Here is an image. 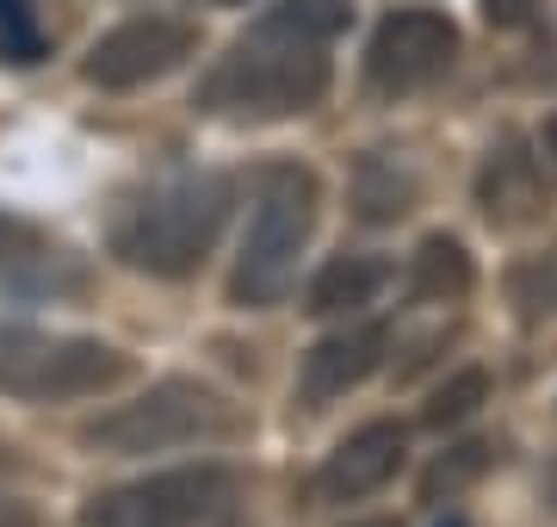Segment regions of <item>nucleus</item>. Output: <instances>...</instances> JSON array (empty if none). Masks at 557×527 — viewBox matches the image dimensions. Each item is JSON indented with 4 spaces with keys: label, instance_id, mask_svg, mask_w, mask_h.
I'll return each instance as SVG.
<instances>
[{
    "label": "nucleus",
    "instance_id": "6ab92c4d",
    "mask_svg": "<svg viewBox=\"0 0 557 527\" xmlns=\"http://www.w3.org/2000/svg\"><path fill=\"white\" fill-rule=\"evenodd\" d=\"M520 305H527V310H557V248L539 267L520 273Z\"/></svg>",
    "mask_w": 557,
    "mask_h": 527
},
{
    "label": "nucleus",
    "instance_id": "20e7f679",
    "mask_svg": "<svg viewBox=\"0 0 557 527\" xmlns=\"http://www.w3.org/2000/svg\"><path fill=\"white\" fill-rule=\"evenodd\" d=\"M81 527H242V485L230 466L156 471L94 497Z\"/></svg>",
    "mask_w": 557,
    "mask_h": 527
},
{
    "label": "nucleus",
    "instance_id": "a878e982",
    "mask_svg": "<svg viewBox=\"0 0 557 527\" xmlns=\"http://www.w3.org/2000/svg\"><path fill=\"white\" fill-rule=\"evenodd\" d=\"M205 7H248V0H205Z\"/></svg>",
    "mask_w": 557,
    "mask_h": 527
},
{
    "label": "nucleus",
    "instance_id": "dca6fc26",
    "mask_svg": "<svg viewBox=\"0 0 557 527\" xmlns=\"http://www.w3.org/2000/svg\"><path fill=\"white\" fill-rule=\"evenodd\" d=\"M483 404H490V372H483V366H465V372H453V379L428 397L421 428H458V422H471Z\"/></svg>",
    "mask_w": 557,
    "mask_h": 527
},
{
    "label": "nucleus",
    "instance_id": "f3484780",
    "mask_svg": "<svg viewBox=\"0 0 557 527\" xmlns=\"http://www.w3.org/2000/svg\"><path fill=\"white\" fill-rule=\"evenodd\" d=\"M44 57V32L32 20L25 0H0V62H38Z\"/></svg>",
    "mask_w": 557,
    "mask_h": 527
},
{
    "label": "nucleus",
    "instance_id": "9b49d317",
    "mask_svg": "<svg viewBox=\"0 0 557 527\" xmlns=\"http://www.w3.org/2000/svg\"><path fill=\"white\" fill-rule=\"evenodd\" d=\"M478 205H483L490 223H533L539 218L545 186H539V162L520 143L490 149V162H483V174H478Z\"/></svg>",
    "mask_w": 557,
    "mask_h": 527
},
{
    "label": "nucleus",
    "instance_id": "39448f33",
    "mask_svg": "<svg viewBox=\"0 0 557 527\" xmlns=\"http://www.w3.org/2000/svg\"><path fill=\"white\" fill-rule=\"evenodd\" d=\"M223 428V404L199 379H161L143 397L106 409L81 428V441L94 453H119V459H137V453H168V446H186L199 434H218Z\"/></svg>",
    "mask_w": 557,
    "mask_h": 527
},
{
    "label": "nucleus",
    "instance_id": "4be33fe9",
    "mask_svg": "<svg viewBox=\"0 0 557 527\" xmlns=\"http://www.w3.org/2000/svg\"><path fill=\"white\" fill-rule=\"evenodd\" d=\"M0 527H38V515L25 503H13V497H0Z\"/></svg>",
    "mask_w": 557,
    "mask_h": 527
},
{
    "label": "nucleus",
    "instance_id": "f257e3e1",
    "mask_svg": "<svg viewBox=\"0 0 557 527\" xmlns=\"http://www.w3.org/2000/svg\"><path fill=\"white\" fill-rule=\"evenodd\" d=\"M329 44L304 38L292 25H278L273 13L230 50V57L205 75L199 106L223 112V119H292L329 94Z\"/></svg>",
    "mask_w": 557,
    "mask_h": 527
},
{
    "label": "nucleus",
    "instance_id": "b1692460",
    "mask_svg": "<svg viewBox=\"0 0 557 527\" xmlns=\"http://www.w3.org/2000/svg\"><path fill=\"white\" fill-rule=\"evenodd\" d=\"M347 527H403V522H391V515H366V522H347Z\"/></svg>",
    "mask_w": 557,
    "mask_h": 527
},
{
    "label": "nucleus",
    "instance_id": "412c9836",
    "mask_svg": "<svg viewBox=\"0 0 557 527\" xmlns=\"http://www.w3.org/2000/svg\"><path fill=\"white\" fill-rule=\"evenodd\" d=\"M38 248V230L20 218H0V261H20V255H32Z\"/></svg>",
    "mask_w": 557,
    "mask_h": 527
},
{
    "label": "nucleus",
    "instance_id": "423d86ee",
    "mask_svg": "<svg viewBox=\"0 0 557 527\" xmlns=\"http://www.w3.org/2000/svg\"><path fill=\"white\" fill-rule=\"evenodd\" d=\"M124 354L87 335H38L25 323H0V391L7 397H87L124 379Z\"/></svg>",
    "mask_w": 557,
    "mask_h": 527
},
{
    "label": "nucleus",
    "instance_id": "f03ea898",
    "mask_svg": "<svg viewBox=\"0 0 557 527\" xmlns=\"http://www.w3.org/2000/svg\"><path fill=\"white\" fill-rule=\"evenodd\" d=\"M230 199H236V186L223 174H174V181L149 186L137 205H124L119 230H112V248L137 273L186 280L211 255V243H218L223 218H230Z\"/></svg>",
    "mask_w": 557,
    "mask_h": 527
},
{
    "label": "nucleus",
    "instance_id": "f8f14e48",
    "mask_svg": "<svg viewBox=\"0 0 557 527\" xmlns=\"http://www.w3.org/2000/svg\"><path fill=\"white\" fill-rule=\"evenodd\" d=\"M478 285V267H471V248L434 230V236H421V248L409 255V298L416 305H458L465 292Z\"/></svg>",
    "mask_w": 557,
    "mask_h": 527
},
{
    "label": "nucleus",
    "instance_id": "aec40b11",
    "mask_svg": "<svg viewBox=\"0 0 557 527\" xmlns=\"http://www.w3.org/2000/svg\"><path fill=\"white\" fill-rule=\"evenodd\" d=\"M483 20L496 32H520V25H533V0H483Z\"/></svg>",
    "mask_w": 557,
    "mask_h": 527
},
{
    "label": "nucleus",
    "instance_id": "4468645a",
    "mask_svg": "<svg viewBox=\"0 0 557 527\" xmlns=\"http://www.w3.org/2000/svg\"><path fill=\"white\" fill-rule=\"evenodd\" d=\"M416 205V181L409 174H397V162H372L359 168V181H354V211L366 223H397L403 211Z\"/></svg>",
    "mask_w": 557,
    "mask_h": 527
},
{
    "label": "nucleus",
    "instance_id": "ddd939ff",
    "mask_svg": "<svg viewBox=\"0 0 557 527\" xmlns=\"http://www.w3.org/2000/svg\"><path fill=\"white\" fill-rule=\"evenodd\" d=\"M384 285H391V267H384L379 255H335V261L310 280V305L304 310H317V317H347V310L372 305Z\"/></svg>",
    "mask_w": 557,
    "mask_h": 527
},
{
    "label": "nucleus",
    "instance_id": "5701e85b",
    "mask_svg": "<svg viewBox=\"0 0 557 527\" xmlns=\"http://www.w3.org/2000/svg\"><path fill=\"white\" fill-rule=\"evenodd\" d=\"M539 149H545V162L557 168V112L545 119V131H539Z\"/></svg>",
    "mask_w": 557,
    "mask_h": 527
},
{
    "label": "nucleus",
    "instance_id": "7ed1b4c3",
    "mask_svg": "<svg viewBox=\"0 0 557 527\" xmlns=\"http://www.w3.org/2000/svg\"><path fill=\"white\" fill-rule=\"evenodd\" d=\"M317 230V181L304 168H273L267 186L255 199L248 236H242L236 273H230V298L242 310H267L278 305L292 280H298V255Z\"/></svg>",
    "mask_w": 557,
    "mask_h": 527
},
{
    "label": "nucleus",
    "instance_id": "0eeeda50",
    "mask_svg": "<svg viewBox=\"0 0 557 527\" xmlns=\"http://www.w3.org/2000/svg\"><path fill=\"white\" fill-rule=\"evenodd\" d=\"M458 57V25L440 7H397L384 13L366 44V82L379 94H416L440 82Z\"/></svg>",
    "mask_w": 557,
    "mask_h": 527
},
{
    "label": "nucleus",
    "instance_id": "a211bd4d",
    "mask_svg": "<svg viewBox=\"0 0 557 527\" xmlns=\"http://www.w3.org/2000/svg\"><path fill=\"white\" fill-rule=\"evenodd\" d=\"M278 25H292V32H304V38H335L341 25H347V0H285V7H273Z\"/></svg>",
    "mask_w": 557,
    "mask_h": 527
},
{
    "label": "nucleus",
    "instance_id": "6e6552de",
    "mask_svg": "<svg viewBox=\"0 0 557 527\" xmlns=\"http://www.w3.org/2000/svg\"><path fill=\"white\" fill-rule=\"evenodd\" d=\"M186 57H193V25H180V20H124L87 50V82L124 94V87L161 82V75L180 69Z\"/></svg>",
    "mask_w": 557,
    "mask_h": 527
},
{
    "label": "nucleus",
    "instance_id": "9d476101",
    "mask_svg": "<svg viewBox=\"0 0 557 527\" xmlns=\"http://www.w3.org/2000/svg\"><path fill=\"white\" fill-rule=\"evenodd\" d=\"M384 347H391V329L384 323H347V329H335V335H322V342L304 354V372H298L304 404L322 409V404H335V397H347L354 385H366L384 366Z\"/></svg>",
    "mask_w": 557,
    "mask_h": 527
},
{
    "label": "nucleus",
    "instance_id": "1a4fd4ad",
    "mask_svg": "<svg viewBox=\"0 0 557 527\" xmlns=\"http://www.w3.org/2000/svg\"><path fill=\"white\" fill-rule=\"evenodd\" d=\"M403 453H409V434H403L397 422L354 428V434L322 459L317 497L322 503H359V497H372V490H384L403 471Z\"/></svg>",
    "mask_w": 557,
    "mask_h": 527
},
{
    "label": "nucleus",
    "instance_id": "393cba45",
    "mask_svg": "<svg viewBox=\"0 0 557 527\" xmlns=\"http://www.w3.org/2000/svg\"><path fill=\"white\" fill-rule=\"evenodd\" d=\"M440 527H471V522H465V515H446V522H440Z\"/></svg>",
    "mask_w": 557,
    "mask_h": 527
},
{
    "label": "nucleus",
    "instance_id": "2eb2a0df",
    "mask_svg": "<svg viewBox=\"0 0 557 527\" xmlns=\"http://www.w3.org/2000/svg\"><path fill=\"white\" fill-rule=\"evenodd\" d=\"M490 466H496V446L490 441H465V446H453V453H440L434 466L421 471V503H440V497L471 490Z\"/></svg>",
    "mask_w": 557,
    "mask_h": 527
}]
</instances>
